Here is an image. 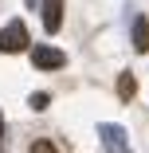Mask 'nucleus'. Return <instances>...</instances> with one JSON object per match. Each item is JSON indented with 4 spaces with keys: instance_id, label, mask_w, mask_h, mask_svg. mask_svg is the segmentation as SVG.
Listing matches in <instances>:
<instances>
[{
    "instance_id": "obj_1",
    "label": "nucleus",
    "mask_w": 149,
    "mask_h": 153,
    "mask_svg": "<svg viewBox=\"0 0 149 153\" xmlns=\"http://www.w3.org/2000/svg\"><path fill=\"white\" fill-rule=\"evenodd\" d=\"M24 47H27V27H24V20H12V24L0 27V51H4V55H16V51H24Z\"/></svg>"
},
{
    "instance_id": "obj_2",
    "label": "nucleus",
    "mask_w": 149,
    "mask_h": 153,
    "mask_svg": "<svg viewBox=\"0 0 149 153\" xmlns=\"http://www.w3.org/2000/svg\"><path fill=\"white\" fill-rule=\"evenodd\" d=\"M98 137L106 141V149H110V153H130V145H126V130H122V126H114V122L98 126Z\"/></svg>"
},
{
    "instance_id": "obj_3",
    "label": "nucleus",
    "mask_w": 149,
    "mask_h": 153,
    "mask_svg": "<svg viewBox=\"0 0 149 153\" xmlns=\"http://www.w3.org/2000/svg\"><path fill=\"white\" fill-rule=\"evenodd\" d=\"M32 63H36L39 71H55V67L67 63V55L59 51V47H36V51H32Z\"/></svg>"
},
{
    "instance_id": "obj_4",
    "label": "nucleus",
    "mask_w": 149,
    "mask_h": 153,
    "mask_svg": "<svg viewBox=\"0 0 149 153\" xmlns=\"http://www.w3.org/2000/svg\"><path fill=\"white\" fill-rule=\"evenodd\" d=\"M43 27L47 32H59V27H63V0H47L43 4Z\"/></svg>"
},
{
    "instance_id": "obj_5",
    "label": "nucleus",
    "mask_w": 149,
    "mask_h": 153,
    "mask_svg": "<svg viewBox=\"0 0 149 153\" xmlns=\"http://www.w3.org/2000/svg\"><path fill=\"white\" fill-rule=\"evenodd\" d=\"M133 51H149V20L133 16Z\"/></svg>"
},
{
    "instance_id": "obj_6",
    "label": "nucleus",
    "mask_w": 149,
    "mask_h": 153,
    "mask_svg": "<svg viewBox=\"0 0 149 153\" xmlns=\"http://www.w3.org/2000/svg\"><path fill=\"white\" fill-rule=\"evenodd\" d=\"M133 90H137V79L133 75H122V79H118V94H122V98H133Z\"/></svg>"
},
{
    "instance_id": "obj_7",
    "label": "nucleus",
    "mask_w": 149,
    "mask_h": 153,
    "mask_svg": "<svg viewBox=\"0 0 149 153\" xmlns=\"http://www.w3.org/2000/svg\"><path fill=\"white\" fill-rule=\"evenodd\" d=\"M27 153H59L51 141H32V149H27Z\"/></svg>"
},
{
    "instance_id": "obj_8",
    "label": "nucleus",
    "mask_w": 149,
    "mask_h": 153,
    "mask_svg": "<svg viewBox=\"0 0 149 153\" xmlns=\"http://www.w3.org/2000/svg\"><path fill=\"white\" fill-rule=\"evenodd\" d=\"M47 102H51L47 94H32V110H47Z\"/></svg>"
},
{
    "instance_id": "obj_9",
    "label": "nucleus",
    "mask_w": 149,
    "mask_h": 153,
    "mask_svg": "<svg viewBox=\"0 0 149 153\" xmlns=\"http://www.w3.org/2000/svg\"><path fill=\"white\" fill-rule=\"evenodd\" d=\"M0 134H4V114H0Z\"/></svg>"
}]
</instances>
